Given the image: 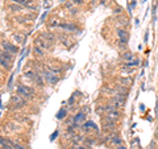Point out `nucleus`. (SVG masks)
Returning <instances> with one entry per match:
<instances>
[{
    "label": "nucleus",
    "mask_w": 158,
    "mask_h": 149,
    "mask_svg": "<svg viewBox=\"0 0 158 149\" xmlns=\"http://www.w3.org/2000/svg\"><path fill=\"white\" fill-rule=\"evenodd\" d=\"M42 78L45 79L46 82H49V83H52V84H56L57 82L59 81V78H58V75L57 74H54V73H52L50 70H43L42 71Z\"/></svg>",
    "instance_id": "obj_1"
},
{
    "label": "nucleus",
    "mask_w": 158,
    "mask_h": 149,
    "mask_svg": "<svg viewBox=\"0 0 158 149\" xmlns=\"http://www.w3.org/2000/svg\"><path fill=\"white\" fill-rule=\"evenodd\" d=\"M17 94H20L24 98H32L34 94V90L28 86H24V84H19L17 86Z\"/></svg>",
    "instance_id": "obj_2"
},
{
    "label": "nucleus",
    "mask_w": 158,
    "mask_h": 149,
    "mask_svg": "<svg viewBox=\"0 0 158 149\" xmlns=\"http://www.w3.org/2000/svg\"><path fill=\"white\" fill-rule=\"evenodd\" d=\"M125 104V98L120 94H117L116 96L112 98V106H115V108H121Z\"/></svg>",
    "instance_id": "obj_3"
},
{
    "label": "nucleus",
    "mask_w": 158,
    "mask_h": 149,
    "mask_svg": "<svg viewBox=\"0 0 158 149\" xmlns=\"http://www.w3.org/2000/svg\"><path fill=\"white\" fill-rule=\"evenodd\" d=\"M59 29H62V31H66L68 33H73V32H78V27L73 22H62V24L58 25Z\"/></svg>",
    "instance_id": "obj_4"
},
{
    "label": "nucleus",
    "mask_w": 158,
    "mask_h": 149,
    "mask_svg": "<svg viewBox=\"0 0 158 149\" xmlns=\"http://www.w3.org/2000/svg\"><path fill=\"white\" fill-rule=\"evenodd\" d=\"M12 103L15 104L16 107H17V108H20V107H22L25 103H26V100H25L24 96H21L20 94H17V95H15L12 98Z\"/></svg>",
    "instance_id": "obj_5"
},
{
    "label": "nucleus",
    "mask_w": 158,
    "mask_h": 149,
    "mask_svg": "<svg viewBox=\"0 0 158 149\" xmlns=\"http://www.w3.org/2000/svg\"><path fill=\"white\" fill-rule=\"evenodd\" d=\"M117 37H119V40H120V44L125 45V44L128 42L129 36H128V32L125 31V29H119L117 31Z\"/></svg>",
    "instance_id": "obj_6"
},
{
    "label": "nucleus",
    "mask_w": 158,
    "mask_h": 149,
    "mask_svg": "<svg viewBox=\"0 0 158 149\" xmlns=\"http://www.w3.org/2000/svg\"><path fill=\"white\" fill-rule=\"evenodd\" d=\"M16 4H20V5L22 7H26V8H31V10H33V8H36V4L32 1V0H13Z\"/></svg>",
    "instance_id": "obj_7"
},
{
    "label": "nucleus",
    "mask_w": 158,
    "mask_h": 149,
    "mask_svg": "<svg viewBox=\"0 0 158 149\" xmlns=\"http://www.w3.org/2000/svg\"><path fill=\"white\" fill-rule=\"evenodd\" d=\"M1 46H3V49H4V52H8V53H16L17 52V48L16 46H13L12 44H9V42H1Z\"/></svg>",
    "instance_id": "obj_8"
},
{
    "label": "nucleus",
    "mask_w": 158,
    "mask_h": 149,
    "mask_svg": "<svg viewBox=\"0 0 158 149\" xmlns=\"http://www.w3.org/2000/svg\"><path fill=\"white\" fill-rule=\"evenodd\" d=\"M84 119H86V114H84V112H78L77 115L74 116V125H79V124H82V123H83L84 121Z\"/></svg>",
    "instance_id": "obj_9"
},
{
    "label": "nucleus",
    "mask_w": 158,
    "mask_h": 149,
    "mask_svg": "<svg viewBox=\"0 0 158 149\" xmlns=\"http://www.w3.org/2000/svg\"><path fill=\"white\" fill-rule=\"evenodd\" d=\"M140 65V59H137V58H134V59H132V61H128V62H125L124 65V67H136V66H138Z\"/></svg>",
    "instance_id": "obj_10"
},
{
    "label": "nucleus",
    "mask_w": 158,
    "mask_h": 149,
    "mask_svg": "<svg viewBox=\"0 0 158 149\" xmlns=\"http://www.w3.org/2000/svg\"><path fill=\"white\" fill-rule=\"evenodd\" d=\"M121 143H123V140L119 136H112V135L109 136V144L111 145H120Z\"/></svg>",
    "instance_id": "obj_11"
},
{
    "label": "nucleus",
    "mask_w": 158,
    "mask_h": 149,
    "mask_svg": "<svg viewBox=\"0 0 158 149\" xmlns=\"http://www.w3.org/2000/svg\"><path fill=\"white\" fill-rule=\"evenodd\" d=\"M0 65L3 66V67H5V69H9L11 67V66H9V61H8L7 58H4L1 53H0Z\"/></svg>",
    "instance_id": "obj_12"
},
{
    "label": "nucleus",
    "mask_w": 158,
    "mask_h": 149,
    "mask_svg": "<svg viewBox=\"0 0 158 149\" xmlns=\"http://www.w3.org/2000/svg\"><path fill=\"white\" fill-rule=\"evenodd\" d=\"M88 128H92V129L98 131V125H96L94 121H86L83 124V129H88Z\"/></svg>",
    "instance_id": "obj_13"
},
{
    "label": "nucleus",
    "mask_w": 158,
    "mask_h": 149,
    "mask_svg": "<svg viewBox=\"0 0 158 149\" xmlns=\"http://www.w3.org/2000/svg\"><path fill=\"white\" fill-rule=\"evenodd\" d=\"M33 53H34V56L36 57H43L45 56V52H43L42 49H40V48H37V46L33 48Z\"/></svg>",
    "instance_id": "obj_14"
},
{
    "label": "nucleus",
    "mask_w": 158,
    "mask_h": 149,
    "mask_svg": "<svg viewBox=\"0 0 158 149\" xmlns=\"http://www.w3.org/2000/svg\"><path fill=\"white\" fill-rule=\"evenodd\" d=\"M42 37L45 38V40H46L47 42H50V44L54 42V40H56V37H54V36H53L52 33H43V34H42Z\"/></svg>",
    "instance_id": "obj_15"
},
{
    "label": "nucleus",
    "mask_w": 158,
    "mask_h": 149,
    "mask_svg": "<svg viewBox=\"0 0 158 149\" xmlns=\"http://www.w3.org/2000/svg\"><path fill=\"white\" fill-rule=\"evenodd\" d=\"M123 58L125 59V62H128V61H132V59H134V54L133 53H130V52H127V53L123 54Z\"/></svg>",
    "instance_id": "obj_16"
},
{
    "label": "nucleus",
    "mask_w": 158,
    "mask_h": 149,
    "mask_svg": "<svg viewBox=\"0 0 158 149\" xmlns=\"http://www.w3.org/2000/svg\"><path fill=\"white\" fill-rule=\"evenodd\" d=\"M7 143L9 144V145L12 146L13 149H26V148H24V146H22V145H20V144L15 143V141H11V140H7Z\"/></svg>",
    "instance_id": "obj_17"
},
{
    "label": "nucleus",
    "mask_w": 158,
    "mask_h": 149,
    "mask_svg": "<svg viewBox=\"0 0 158 149\" xmlns=\"http://www.w3.org/2000/svg\"><path fill=\"white\" fill-rule=\"evenodd\" d=\"M13 38H15L16 41L19 44H24V41H25V37L24 36H21V34H19V33H16L15 36H13Z\"/></svg>",
    "instance_id": "obj_18"
},
{
    "label": "nucleus",
    "mask_w": 158,
    "mask_h": 149,
    "mask_svg": "<svg viewBox=\"0 0 158 149\" xmlns=\"http://www.w3.org/2000/svg\"><path fill=\"white\" fill-rule=\"evenodd\" d=\"M66 114H67V112H66V110L65 108H61L58 111V114H57V118H58L59 120H62V119L66 116Z\"/></svg>",
    "instance_id": "obj_19"
},
{
    "label": "nucleus",
    "mask_w": 158,
    "mask_h": 149,
    "mask_svg": "<svg viewBox=\"0 0 158 149\" xmlns=\"http://www.w3.org/2000/svg\"><path fill=\"white\" fill-rule=\"evenodd\" d=\"M1 54H3V57H4V58H7V59H8V61H9V62H11V61H12V54H11V53H8V52H3V53H1Z\"/></svg>",
    "instance_id": "obj_20"
},
{
    "label": "nucleus",
    "mask_w": 158,
    "mask_h": 149,
    "mask_svg": "<svg viewBox=\"0 0 158 149\" xmlns=\"http://www.w3.org/2000/svg\"><path fill=\"white\" fill-rule=\"evenodd\" d=\"M96 143V139H92V137H91V139H88V140H86V144L87 145H94V144Z\"/></svg>",
    "instance_id": "obj_21"
},
{
    "label": "nucleus",
    "mask_w": 158,
    "mask_h": 149,
    "mask_svg": "<svg viewBox=\"0 0 158 149\" xmlns=\"http://www.w3.org/2000/svg\"><path fill=\"white\" fill-rule=\"evenodd\" d=\"M49 27H58V24H57V20L56 19L52 20V21H50V24H49Z\"/></svg>",
    "instance_id": "obj_22"
},
{
    "label": "nucleus",
    "mask_w": 158,
    "mask_h": 149,
    "mask_svg": "<svg viewBox=\"0 0 158 149\" xmlns=\"http://www.w3.org/2000/svg\"><path fill=\"white\" fill-rule=\"evenodd\" d=\"M1 146H3V148H1V149H13L12 146L9 145V144L7 143V141H5V144H4V145H1Z\"/></svg>",
    "instance_id": "obj_23"
},
{
    "label": "nucleus",
    "mask_w": 158,
    "mask_h": 149,
    "mask_svg": "<svg viewBox=\"0 0 158 149\" xmlns=\"http://www.w3.org/2000/svg\"><path fill=\"white\" fill-rule=\"evenodd\" d=\"M57 136H58V131H56V132H54V133H53V135H52V136H50V140H52V141H53V140L56 139V137H57Z\"/></svg>",
    "instance_id": "obj_24"
},
{
    "label": "nucleus",
    "mask_w": 158,
    "mask_h": 149,
    "mask_svg": "<svg viewBox=\"0 0 158 149\" xmlns=\"http://www.w3.org/2000/svg\"><path fill=\"white\" fill-rule=\"evenodd\" d=\"M5 141H7L5 139H3V137L0 136V145H4V144H5Z\"/></svg>",
    "instance_id": "obj_25"
},
{
    "label": "nucleus",
    "mask_w": 158,
    "mask_h": 149,
    "mask_svg": "<svg viewBox=\"0 0 158 149\" xmlns=\"http://www.w3.org/2000/svg\"><path fill=\"white\" fill-rule=\"evenodd\" d=\"M12 81H13V75H11L9 81H8V86H9V87H11V84H12Z\"/></svg>",
    "instance_id": "obj_26"
},
{
    "label": "nucleus",
    "mask_w": 158,
    "mask_h": 149,
    "mask_svg": "<svg viewBox=\"0 0 158 149\" xmlns=\"http://www.w3.org/2000/svg\"><path fill=\"white\" fill-rule=\"evenodd\" d=\"M88 111H90V107H84V108H83V111H82V112H84V114H86V112H88Z\"/></svg>",
    "instance_id": "obj_27"
},
{
    "label": "nucleus",
    "mask_w": 158,
    "mask_h": 149,
    "mask_svg": "<svg viewBox=\"0 0 158 149\" xmlns=\"http://www.w3.org/2000/svg\"><path fill=\"white\" fill-rule=\"evenodd\" d=\"M46 15H47V12H45L42 16H41V21H43V20H45V17H46Z\"/></svg>",
    "instance_id": "obj_28"
},
{
    "label": "nucleus",
    "mask_w": 158,
    "mask_h": 149,
    "mask_svg": "<svg viewBox=\"0 0 158 149\" xmlns=\"http://www.w3.org/2000/svg\"><path fill=\"white\" fill-rule=\"evenodd\" d=\"M149 149H155V143H152V144H150V146H149Z\"/></svg>",
    "instance_id": "obj_29"
},
{
    "label": "nucleus",
    "mask_w": 158,
    "mask_h": 149,
    "mask_svg": "<svg viewBox=\"0 0 158 149\" xmlns=\"http://www.w3.org/2000/svg\"><path fill=\"white\" fill-rule=\"evenodd\" d=\"M73 103H74V96H71L70 100H68V104H73Z\"/></svg>",
    "instance_id": "obj_30"
},
{
    "label": "nucleus",
    "mask_w": 158,
    "mask_h": 149,
    "mask_svg": "<svg viewBox=\"0 0 158 149\" xmlns=\"http://www.w3.org/2000/svg\"><path fill=\"white\" fill-rule=\"evenodd\" d=\"M140 110H141V111H144V110H145V106H144V104H141V106H140Z\"/></svg>",
    "instance_id": "obj_31"
},
{
    "label": "nucleus",
    "mask_w": 158,
    "mask_h": 149,
    "mask_svg": "<svg viewBox=\"0 0 158 149\" xmlns=\"http://www.w3.org/2000/svg\"><path fill=\"white\" fill-rule=\"evenodd\" d=\"M148 38H149V34L146 33V34H145V42H146V41H148Z\"/></svg>",
    "instance_id": "obj_32"
},
{
    "label": "nucleus",
    "mask_w": 158,
    "mask_h": 149,
    "mask_svg": "<svg viewBox=\"0 0 158 149\" xmlns=\"http://www.w3.org/2000/svg\"><path fill=\"white\" fill-rule=\"evenodd\" d=\"M77 149H86L84 146H77Z\"/></svg>",
    "instance_id": "obj_33"
},
{
    "label": "nucleus",
    "mask_w": 158,
    "mask_h": 149,
    "mask_svg": "<svg viewBox=\"0 0 158 149\" xmlns=\"http://www.w3.org/2000/svg\"><path fill=\"white\" fill-rule=\"evenodd\" d=\"M117 149H125V148H124V146H119Z\"/></svg>",
    "instance_id": "obj_34"
},
{
    "label": "nucleus",
    "mask_w": 158,
    "mask_h": 149,
    "mask_svg": "<svg viewBox=\"0 0 158 149\" xmlns=\"http://www.w3.org/2000/svg\"><path fill=\"white\" fill-rule=\"evenodd\" d=\"M157 149H158V145H157Z\"/></svg>",
    "instance_id": "obj_35"
}]
</instances>
